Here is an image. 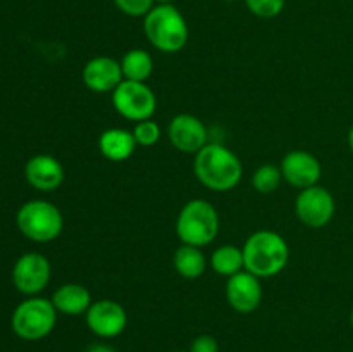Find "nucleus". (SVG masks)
<instances>
[{"instance_id": "13", "label": "nucleus", "mask_w": 353, "mask_h": 352, "mask_svg": "<svg viewBox=\"0 0 353 352\" xmlns=\"http://www.w3.org/2000/svg\"><path fill=\"white\" fill-rule=\"evenodd\" d=\"M81 79L86 88L92 92L112 93L124 79L121 61H116L109 55H99V57L90 59L83 68Z\"/></svg>"}, {"instance_id": "22", "label": "nucleus", "mask_w": 353, "mask_h": 352, "mask_svg": "<svg viewBox=\"0 0 353 352\" xmlns=\"http://www.w3.org/2000/svg\"><path fill=\"white\" fill-rule=\"evenodd\" d=\"M162 130L154 119H145L134 124L133 137L140 147H154L161 140Z\"/></svg>"}, {"instance_id": "9", "label": "nucleus", "mask_w": 353, "mask_h": 352, "mask_svg": "<svg viewBox=\"0 0 353 352\" xmlns=\"http://www.w3.org/2000/svg\"><path fill=\"white\" fill-rule=\"evenodd\" d=\"M52 276V266L40 252H26L12 268V283L23 295L34 297L47 289Z\"/></svg>"}, {"instance_id": "17", "label": "nucleus", "mask_w": 353, "mask_h": 352, "mask_svg": "<svg viewBox=\"0 0 353 352\" xmlns=\"http://www.w3.org/2000/svg\"><path fill=\"white\" fill-rule=\"evenodd\" d=\"M137 140L133 131L123 128H109L99 137L100 154L112 162H124L137 150Z\"/></svg>"}, {"instance_id": "27", "label": "nucleus", "mask_w": 353, "mask_h": 352, "mask_svg": "<svg viewBox=\"0 0 353 352\" xmlns=\"http://www.w3.org/2000/svg\"><path fill=\"white\" fill-rule=\"evenodd\" d=\"M348 147H350V150L353 154V126L350 128V131H348Z\"/></svg>"}, {"instance_id": "21", "label": "nucleus", "mask_w": 353, "mask_h": 352, "mask_svg": "<svg viewBox=\"0 0 353 352\" xmlns=\"http://www.w3.org/2000/svg\"><path fill=\"white\" fill-rule=\"evenodd\" d=\"M283 182L281 168L274 164H262L261 168L255 169L252 176V185L259 193H272L279 188Z\"/></svg>"}, {"instance_id": "15", "label": "nucleus", "mask_w": 353, "mask_h": 352, "mask_svg": "<svg viewBox=\"0 0 353 352\" xmlns=\"http://www.w3.org/2000/svg\"><path fill=\"white\" fill-rule=\"evenodd\" d=\"M24 178L40 192H54L64 182V168L54 155H33L24 166Z\"/></svg>"}, {"instance_id": "20", "label": "nucleus", "mask_w": 353, "mask_h": 352, "mask_svg": "<svg viewBox=\"0 0 353 352\" xmlns=\"http://www.w3.org/2000/svg\"><path fill=\"white\" fill-rule=\"evenodd\" d=\"M210 268L221 276H231L238 275L245 269V259H243V248L234 247V245H221L210 255Z\"/></svg>"}, {"instance_id": "7", "label": "nucleus", "mask_w": 353, "mask_h": 352, "mask_svg": "<svg viewBox=\"0 0 353 352\" xmlns=\"http://www.w3.org/2000/svg\"><path fill=\"white\" fill-rule=\"evenodd\" d=\"M110 95L116 113L134 123L152 119L157 109V97L147 83L123 79V83Z\"/></svg>"}, {"instance_id": "1", "label": "nucleus", "mask_w": 353, "mask_h": 352, "mask_svg": "<svg viewBox=\"0 0 353 352\" xmlns=\"http://www.w3.org/2000/svg\"><path fill=\"white\" fill-rule=\"evenodd\" d=\"M193 171L199 182L212 192H230L236 188L243 176L238 155L221 144H207L195 154Z\"/></svg>"}, {"instance_id": "26", "label": "nucleus", "mask_w": 353, "mask_h": 352, "mask_svg": "<svg viewBox=\"0 0 353 352\" xmlns=\"http://www.w3.org/2000/svg\"><path fill=\"white\" fill-rule=\"evenodd\" d=\"M86 352H117V351L107 344H93L86 349Z\"/></svg>"}, {"instance_id": "2", "label": "nucleus", "mask_w": 353, "mask_h": 352, "mask_svg": "<svg viewBox=\"0 0 353 352\" xmlns=\"http://www.w3.org/2000/svg\"><path fill=\"white\" fill-rule=\"evenodd\" d=\"M245 271L257 278H272L288 266L290 245L272 230L254 231L243 245Z\"/></svg>"}, {"instance_id": "11", "label": "nucleus", "mask_w": 353, "mask_h": 352, "mask_svg": "<svg viewBox=\"0 0 353 352\" xmlns=\"http://www.w3.org/2000/svg\"><path fill=\"white\" fill-rule=\"evenodd\" d=\"M168 137L172 147L183 154H199L207 145V128L202 119L193 114H178L171 119L168 128Z\"/></svg>"}, {"instance_id": "10", "label": "nucleus", "mask_w": 353, "mask_h": 352, "mask_svg": "<svg viewBox=\"0 0 353 352\" xmlns=\"http://www.w3.org/2000/svg\"><path fill=\"white\" fill-rule=\"evenodd\" d=\"M86 326L100 338H116L126 330L128 314L119 302L110 299H100L86 311Z\"/></svg>"}, {"instance_id": "24", "label": "nucleus", "mask_w": 353, "mask_h": 352, "mask_svg": "<svg viewBox=\"0 0 353 352\" xmlns=\"http://www.w3.org/2000/svg\"><path fill=\"white\" fill-rule=\"evenodd\" d=\"M114 6L130 17H145L155 7V0H112Z\"/></svg>"}, {"instance_id": "14", "label": "nucleus", "mask_w": 353, "mask_h": 352, "mask_svg": "<svg viewBox=\"0 0 353 352\" xmlns=\"http://www.w3.org/2000/svg\"><path fill=\"white\" fill-rule=\"evenodd\" d=\"M226 300L236 313H254L262 302L261 278H257L252 273L245 271V269L241 273H238V275L228 278Z\"/></svg>"}, {"instance_id": "12", "label": "nucleus", "mask_w": 353, "mask_h": 352, "mask_svg": "<svg viewBox=\"0 0 353 352\" xmlns=\"http://www.w3.org/2000/svg\"><path fill=\"white\" fill-rule=\"evenodd\" d=\"M281 175L285 182L299 190H305L309 186L319 185L323 176L319 159L307 150H292L283 157Z\"/></svg>"}, {"instance_id": "25", "label": "nucleus", "mask_w": 353, "mask_h": 352, "mask_svg": "<svg viewBox=\"0 0 353 352\" xmlns=\"http://www.w3.org/2000/svg\"><path fill=\"white\" fill-rule=\"evenodd\" d=\"M188 352H219V342L212 335H199L192 342Z\"/></svg>"}, {"instance_id": "19", "label": "nucleus", "mask_w": 353, "mask_h": 352, "mask_svg": "<svg viewBox=\"0 0 353 352\" xmlns=\"http://www.w3.org/2000/svg\"><path fill=\"white\" fill-rule=\"evenodd\" d=\"M121 69L128 81L147 83L154 72V59L143 48H131L121 59Z\"/></svg>"}, {"instance_id": "23", "label": "nucleus", "mask_w": 353, "mask_h": 352, "mask_svg": "<svg viewBox=\"0 0 353 352\" xmlns=\"http://www.w3.org/2000/svg\"><path fill=\"white\" fill-rule=\"evenodd\" d=\"M247 9L262 19L278 17L285 10L286 0H243Z\"/></svg>"}, {"instance_id": "8", "label": "nucleus", "mask_w": 353, "mask_h": 352, "mask_svg": "<svg viewBox=\"0 0 353 352\" xmlns=\"http://www.w3.org/2000/svg\"><path fill=\"white\" fill-rule=\"evenodd\" d=\"M295 213L300 223L309 228H324L331 223L336 213L333 193L321 185L300 190L295 200Z\"/></svg>"}, {"instance_id": "29", "label": "nucleus", "mask_w": 353, "mask_h": 352, "mask_svg": "<svg viewBox=\"0 0 353 352\" xmlns=\"http://www.w3.org/2000/svg\"><path fill=\"white\" fill-rule=\"evenodd\" d=\"M350 323H352V328H353V307H352V314H350Z\"/></svg>"}, {"instance_id": "4", "label": "nucleus", "mask_w": 353, "mask_h": 352, "mask_svg": "<svg viewBox=\"0 0 353 352\" xmlns=\"http://www.w3.org/2000/svg\"><path fill=\"white\" fill-rule=\"evenodd\" d=\"M219 213L205 199H192L181 207L176 219V235L186 245L203 248L219 233Z\"/></svg>"}, {"instance_id": "18", "label": "nucleus", "mask_w": 353, "mask_h": 352, "mask_svg": "<svg viewBox=\"0 0 353 352\" xmlns=\"http://www.w3.org/2000/svg\"><path fill=\"white\" fill-rule=\"evenodd\" d=\"M172 264H174L176 273L179 276L186 280H196L205 273L209 262H207V257L202 252V248L195 247V245L183 244L174 252Z\"/></svg>"}, {"instance_id": "3", "label": "nucleus", "mask_w": 353, "mask_h": 352, "mask_svg": "<svg viewBox=\"0 0 353 352\" xmlns=\"http://www.w3.org/2000/svg\"><path fill=\"white\" fill-rule=\"evenodd\" d=\"M143 33L154 48L164 54H178L186 47L190 28L185 16L172 3H155L143 17Z\"/></svg>"}, {"instance_id": "31", "label": "nucleus", "mask_w": 353, "mask_h": 352, "mask_svg": "<svg viewBox=\"0 0 353 352\" xmlns=\"http://www.w3.org/2000/svg\"><path fill=\"white\" fill-rule=\"evenodd\" d=\"M171 352H186V351H171Z\"/></svg>"}, {"instance_id": "30", "label": "nucleus", "mask_w": 353, "mask_h": 352, "mask_svg": "<svg viewBox=\"0 0 353 352\" xmlns=\"http://www.w3.org/2000/svg\"><path fill=\"white\" fill-rule=\"evenodd\" d=\"M224 2H238V0H224Z\"/></svg>"}, {"instance_id": "6", "label": "nucleus", "mask_w": 353, "mask_h": 352, "mask_svg": "<svg viewBox=\"0 0 353 352\" xmlns=\"http://www.w3.org/2000/svg\"><path fill=\"white\" fill-rule=\"evenodd\" d=\"M57 309L52 300L43 297H28L14 309L10 317L12 331L26 342H37L48 337L57 324Z\"/></svg>"}, {"instance_id": "16", "label": "nucleus", "mask_w": 353, "mask_h": 352, "mask_svg": "<svg viewBox=\"0 0 353 352\" xmlns=\"http://www.w3.org/2000/svg\"><path fill=\"white\" fill-rule=\"evenodd\" d=\"M50 300L55 309H57V313L65 314V316L86 314V311L93 304L90 290L86 286L79 285V283H64V285L55 290Z\"/></svg>"}, {"instance_id": "5", "label": "nucleus", "mask_w": 353, "mask_h": 352, "mask_svg": "<svg viewBox=\"0 0 353 352\" xmlns=\"http://www.w3.org/2000/svg\"><path fill=\"white\" fill-rule=\"evenodd\" d=\"M16 223L21 233L37 244L54 242L64 230V217L48 200H28L19 207L16 214Z\"/></svg>"}, {"instance_id": "28", "label": "nucleus", "mask_w": 353, "mask_h": 352, "mask_svg": "<svg viewBox=\"0 0 353 352\" xmlns=\"http://www.w3.org/2000/svg\"><path fill=\"white\" fill-rule=\"evenodd\" d=\"M155 2H157V3H171L172 0H155Z\"/></svg>"}]
</instances>
